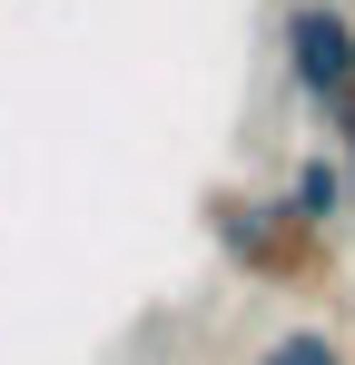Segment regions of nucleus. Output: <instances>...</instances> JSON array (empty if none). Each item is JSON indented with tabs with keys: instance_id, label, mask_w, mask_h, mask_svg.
<instances>
[{
	"instance_id": "nucleus-1",
	"label": "nucleus",
	"mask_w": 355,
	"mask_h": 365,
	"mask_svg": "<svg viewBox=\"0 0 355 365\" xmlns=\"http://www.w3.org/2000/svg\"><path fill=\"white\" fill-rule=\"evenodd\" d=\"M197 227L217 247V267L247 287H277V297H316L336 277V227L296 217L287 187H247V178H207L197 187Z\"/></svg>"
},
{
	"instance_id": "nucleus-2",
	"label": "nucleus",
	"mask_w": 355,
	"mask_h": 365,
	"mask_svg": "<svg viewBox=\"0 0 355 365\" xmlns=\"http://www.w3.org/2000/svg\"><path fill=\"white\" fill-rule=\"evenodd\" d=\"M277 69L316 119L355 79V0H277Z\"/></svg>"
},
{
	"instance_id": "nucleus-3",
	"label": "nucleus",
	"mask_w": 355,
	"mask_h": 365,
	"mask_svg": "<svg viewBox=\"0 0 355 365\" xmlns=\"http://www.w3.org/2000/svg\"><path fill=\"white\" fill-rule=\"evenodd\" d=\"M287 207L316 217V227H355V207H346V158H336L326 138H306V148L287 158Z\"/></svg>"
},
{
	"instance_id": "nucleus-4",
	"label": "nucleus",
	"mask_w": 355,
	"mask_h": 365,
	"mask_svg": "<svg viewBox=\"0 0 355 365\" xmlns=\"http://www.w3.org/2000/svg\"><path fill=\"white\" fill-rule=\"evenodd\" d=\"M247 365H355V346L326 326V316H296V326H277V336H267Z\"/></svg>"
}]
</instances>
